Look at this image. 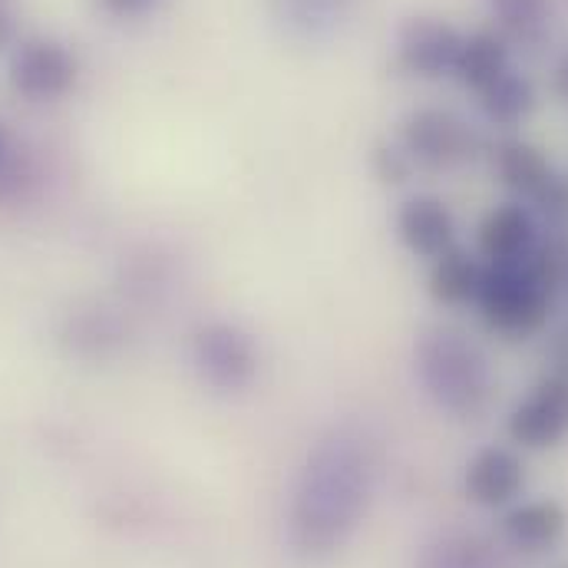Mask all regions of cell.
<instances>
[{
    "label": "cell",
    "mask_w": 568,
    "mask_h": 568,
    "mask_svg": "<svg viewBox=\"0 0 568 568\" xmlns=\"http://www.w3.org/2000/svg\"><path fill=\"white\" fill-rule=\"evenodd\" d=\"M417 568H506L496 546L476 532H443L426 542Z\"/></svg>",
    "instance_id": "cell-17"
},
{
    "label": "cell",
    "mask_w": 568,
    "mask_h": 568,
    "mask_svg": "<svg viewBox=\"0 0 568 568\" xmlns=\"http://www.w3.org/2000/svg\"><path fill=\"white\" fill-rule=\"evenodd\" d=\"M159 0H100V7L120 20H136V17H145L149 10H155Z\"/></svg>",
    "instance_id": "cell-23"
},
{
    "label": "cell",
    "mask_w": 568,
    "mask_h": 568,
    "mask_svg": "<svg viewBox=\"0 0 568 568\" xmlns=\"http://www.w3.org/2000/svg\"><path fill=\"white\" fill-rule=\"evenodd\" d=\"M506 436L519 449H556L568 439V371L549 367L506 417Z\"/></svg>",
    "instance_id": "cell-7"
},
{
    "label": "cell",
    "mask_w": 568,
    "mask_h": 568,
    "mask_svg": "<svg viewBox=\"0 0 568 568\" xmlns=\"http://www.w3.org/2000/svg\"><path fill=\"white\" fill-rule=\"evenodd\" d=\"M394 235L400 248L417 262H436L459 245L456 215L436 195H407L394 212Z\"/></svg>",
    "instance_id": "cell-11"
},
{
    "label": "cell",
    "mask_w": 568,
    "mask_h": 568,
    "mask_svg": "<svg viewBox=\"0 0 568 568\" xmlns=\"http://www.w3.org/2000/svg\"><path fill=\"white\" fill-rule=\"evenodd\" d=\"M549 357H552V367H556V371H568V324L552 337Z\"/></svg>",
    "instance_id": "cell-25"
},
{
    "label": "cell",
    "mask_w": 568,
    "mask_h": 568,
    "mask_svg": "<svg viewBox=\"0 0 568 568\" xmlns=\"http://www.w3.org/2000/svg\"><path fill=\"white\" fill-rule=\"evenodd\" d=\"M493 165H496V179L516 195V202H523L529 209L542 199V192L559 175L556 165L549 162V155L526 140L499 142L493 152Z\"/></svg>",
    "instance_id": "cell-14"
},
{
    "label": "cell",
    "mask_w": 568,
    "mask_h": 568,
    "mask_svg": "<svg viewBox=\"0 0 568 568\" xmlns=\"http://www.w3.org/2000/svg\"><path fill=\"white\" fill-rule=\"evenodd\" d=\"M552 83H556V93L562 97L568 103V53L559 60V67H556V77H552Z\"/></svg>",
    "instance_id": "cell-26"
},
{
    "label": "cell",
    "mask_w": 568,
    "mask_h": 568,
    "mask_svg": "<svg viewBox=\"0 0 568 568\" xmlns=\"http://www.w3.org/2000/svg\"><path fill=\"white\" fill-rule=\"evenodd\" d=\"M479 106H483L489 123H496V126H519L536 110V90H532V83L523 73H516L509 67L496 83H489L479 93Z\"/></svg>",
    "instance_id": "cell-18"
},
{
    "label": "cell",
    "mask_w": 568,
    "mask_h": 568,
    "mask_svg": "<svg viewBox=\"0 0 568 568\" xmlns=\"http://www.w3.org/2000/svg\"><path fill=\"white\" fill-rule=\"evenodd\" d=\"M381 489V443L361 420H334L301 453L284 496L282 539L291 559L324 566L367 526Z\"/></svg>",
    "instance_id": "cell-1"
},
{
    "label": "cell",
    "mask_w": 568,
    "mask_h": 568,
    "mask_svg": "<svg viewBox=\"0 0 568 568\" xmlns=\"http://www.w3.org/2000/svg\"><path fill=\"white\" fill-rule=\"evenodd\" d=\"M80 80L73 50L50 37L17 40L7 60V83L27 103H57Z\"/></svg>",
    "instance_id": "cell-6"
},
{
    "label": "cell",
    "mask_w": 568,
    "mask_h": 568,
    "mask_svg": "<svg viewBox=\"0 0 568 568\" xmlns=\"http://www.w3.org/2000/svg\"><path fill=\"white\" fill-rule=\"evenodd\" d=\"M539 222H549L556 232H568V175H556L552 185L542 192V199L532 205Z\"/></svg>",
    "instance_id": "cell-21"
},
{
    "label": "cell",
    "mask_w": 568,
    "mask_h": 568,
    "mask_svg": "<svg viewBox=\"0 0 568 568\" xmlns=\"http://www.w3.org/2000/svg\"><path fill=\"white\" fill-rule=\"evenodd\" d=\"M509 70V43L503 33H493V30H476L469 37H463V47H459V57H456V67H453V77L473 90L476 97L496 83L503 73Z\"/></svg>",
    "instance_id": "cell-16"
},
{
    "label": "cell",
    "mask_w": 568,
    "mask_h": 568,
    "mask_svg": "<svg viewBox=\"0 0 568 568\" xmlns=\"http://www.w3.org/2000/svg\"><path fill=\"white\" fill-rule=\"evenodd\" d=\"M566 278L568 252L562 242L546 239L526 265H486L473 307L486 331L503 341H526L549 324Z\"/></svg>",
    "instance_id": "cell-3"
},
{
    "label": "cell",
    "mask_w": 568,
    "mask_h": 568,
    "mask_svg": "<svg viewBox=\"0 0 568 568\" xmlns=\"http://www.w3.org/2000/svg\"><path fill=\"white\" fill-rule=\"evenodd\" d=\"M371 169H374V175H377L384 185H404V182H410V175L417 172L414 162H410V155L400 149V142L397 140H384L374 145V152H371Z\"/></svg>",
    "instance_id": "cell-20"
},
{
    "label": "cell",
    "mask_w": 568,
    "mask_h": 568,
    "mask_svg": "<svg viewBox=\"0 0 568 568\" xmlns=\"http://www.w3.org/2000/svg\"><path fill=\"white\" fill-rule=\"evenodd\" d=\"M397 142L410 155L414 169H426V172H449L479 155L476 130L449 110L407 113Z\"/></svg>",
    "instance_id": "cell-5"
},
{
    "label": "cell",
    "mask_w": 568,
    "mask_h": 568,
    "mask_svg": "<svg viewBox=\"0 0 568 568\" xmlns=\"http://www.w3.org/2000/svg\"><path fill=\"white\" fill-rule=\"evenodd\" d=\"M414 377L436 414L456 424H476L496 400V371L489 354L453 324H429L414 341Z\"/></svg>",
    "instance_id": "cell-2"
},
{
    "label": "cell",
    "mask_w": 568,
    "mask_h": 568,
    "mask_svg": "<svg viewBox=\"0 0 568 568\" xmlns=\"http://www.w3.org/2000/svg\"><path fill=\"white\" fill-rule=\"evenodd\" d=\"M542 242L546 229L539 215L516 199L489 209L476 229V255L486 265H526Z\"/></svg>",
    "instance_id": "cell-9"
},
{
    "label": "cell",
    "mask_w": 568,
    "mask_h": 568,
    "mask_svg": "<svg viewBox=\"0 0 568 568\" xmlns=\"http://www.w3.org/2000/svg\"><path fill=\"white\" fill-rule=\"evenodd\" d=\"M189 367L209 394L245 397L262 381V341L235 317H205L189 334Z\"/></svg>",
    "instance_id": "cell-4"
},
{
    "label": "cell",
    "mask_w": 568,
    "mask_h": 568,
    "mask_svg": "<svg viewBox=\"0 0 568 568\" xmlns=\"http://www.w3.org/2000/svg\"><path fill=\"white\" fill-rule=\"evenodd\" d=\"M526 459L513 446H483L463 466V496L489 513H503L526 493Z\"/></svg>",
    "instance_id": "cell-10"
},
{
    "label": "cell",
    "mask_w": 568,
    "mask_h": 568,
    "mask_svg": "<svg viewBox=\"0 0 568 568\" xmlns=\"http://www.w3.org/2000/svg\"><path fill=\"white\" fill-rule=\"evenodd\" d=\"M357 0H268L272 23L284 40L297 47H317L334 40L351 20Z\"/></svg>",
    "instance_id": "cell-13"
},
{
    "label": "cell",
    "mask_w": 568,
    "mask_h": 568,
    "mask_svg": "<svg viewBox=\"0 0 568 568\" xmlns=\"http://www.w3.org/2000/svg\"><path fill=\"white\" fill-rule=\"evenodd\" d=\"M17 155H20V149L13 145L10 130L0 123V189L13 182V175H17Z\"/></svg>",
    "instance_id": "cell-22"
},
{
    "label": "cell",
    "mask_w": 568,
    "mask_h": 568,
    "mask_svg": "<svg viewBox=\"0 0 568 568\" xmlns=\"http://www.w3.org/2000/svg\"><path fill=\"white\" fill-rule=\"evenodd\" d=\"M483 268L486 265L476 252L456 245L453 252L426 265V294L439 307H473L483 282Z\"/></svg>",
    "instance_id": "cell-15"
},
{
    "label": "cell",
    "mask_w": 568,
    "mask_h": 568,
    "mask_svg": "<svg viewBox=\"0 0 568 568\" xmlns=\"http://www.w3.org/2000/svg\"><path fill=\"white\" fill-rule=\"evenodd\" d=\"M13 37H17V10H13V0H0V50L3 47H13Z\"/></svg>",
    "instance_id": "cell-24"
},
{
    "label": "cell",
    "mask_w": 568,
    "mask_h": 568,
    "mask_svg": "<svg viewBox=\"0 0 568 568\" xmlns=\"http://www.w3.org/2000/svg\"><path fill=\"white\" fill-rule=\"evenodd\" d=\"M459 47H463V33L449 20L414 13L397 30V47H394L397 70H404L407 77H417V80L453 77Z\"/></svg>",
    "instance_id": "cell-8"
},
{
    "label": "cell",
    "mask_w": 568,
    "mask_h": 568,
    "mask_svg": "<svg viewBox=\"0 0 568 568\" xmlns=\"http://www.w3.org/2000/svg\"><path fill=\"white\" fill-rule=\"evenodd\" d=\"M489 10L506 40L532 43L549 23V0H489Z\"/></svg>",
    "instance_id": "cell-19"
},
{
    "label": "cell",
    "mask_w": 568,
    "mask_h": 568,
    "mask_svg": "<svg viewBox=\"0 0 568 568\" xmlns=\"http://www.w3.org/2000/svg\"><path fill=\"white\" fill-rule=\"evenodd\" d=\"M503 542L519 556H549L562 546L568 532V513L559 499H519L503 509L499 523Z\"/></svg>",
    "instance_id": "cell-12"
}]
</instances>
